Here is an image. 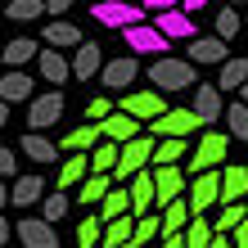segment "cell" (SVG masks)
<instances>
[{"label": "cell", "mask_w": 248, "mask_h": 248, "mask_svg": "<svg viewBox=\"0 0 248 248\" xmlns=\"http://www.w3.org/2000/svg\"><path fill=\"white\" fill-rule=\"evenodd\" d=\"M154 144H158V140L149 136V131L131 136L122 149H118V167L108 171V176H113V185H126L131 176H136V171H144V167H149V163H154Z\"/></svg>", "instance_id": "1"}, {"label": "cell", "mask_w": 248, "mask_h": 248, "mask_svg": "<svg viewBox=\"0 0 248 248\" xmlns=\"http://www.w3.org/2000/svg\"><path fill=\"white\" fill-rule=\"evenodd\" d=\"M226 149H230V136L226 131H208V136H199V144L189 149L185 158V176H199V171H212V167H221L226 163Z\"/></svg>", "instance_id": "2"}, {"label": "cell", "mask_w": 248, "mask_h": 248, "mask_svg": "<svg viewBox=\"0 0 248 248\" xmlns=\"http://www.w3.org/2000/svg\"><path fill=\"white\" fill-rule=\"evenodd\" d=\"M199 113L194 108H167V113H158L154 122H144V131H149L154 140H167V136H176V140H189L199 131Z\"/></svg>", "instance_id": "3"}, {"label": "cell", "mask_w": 248, "mask_h": 248, "mask_svg": "<svg viewBox=\"0 0 248 248\" xmlns=\"http://www.w3.org/2000/svg\"><path fill=\"white\" fill-rule=\"evenodd\" d=\"M149 81H154L163 95H171V91H189V86H194V63H189V59H171V54H163V59L149 68Z\"/></svg>", "instance_id": "4"}, {"label": "cell", "mask_w": 248, "mask_h": 248, "mask_svg": "<svg viewBox=\"0 0 248 248\" xmlns=\"http://www.w3.org/2000/svg\"><path fill=\"white\" fill-rule=\"evenodd\" d=\"M149 171H154V208H158V212H163L167 203L185 199L189 176H185V167H181V163H171V167H149Z\"/></svg>", "instance_id": "5"}, {"label": "cell", "mask_w": 248, "mask_h": 248, "mask_svg": "<svg viewBox=\"0 0 248 248\" xmlns=\"http://www.w3.org/2000/svg\"><path fill=\"white\" fill-rule=\"evenodd\" d=\"M91 18H95L99 27L122 32V27H131V23H144L149 14H144L140 5H122V0H91Z\"/></svg>", "instance_id": "6"}, {"label": "cell", "mask_w": 248, "mask_h": 248, "mask_svg": "<svg viewBox=\"0 0 248 248\" xmlns=\"http://www.w3.org/2000/svg\"><path fill=\"white\" fill-rule=\"evenodd\" d=\"M185 203H189V212H194V217H203L208 208H217V203H221V167L199 171L194 185L185 189Z\"/></svg>", "instance_id": "7"}, {"label": "cell", "mask_w": 248, "mask_h": 248, "mask_svg": "<svg viewBox=\"0 0 248 248\" xmlns=\"http://www.w3.org/2000/svg\"><path fill=\"white\" fill-rule=\"evenodd\" d=\"M59 118H63V91L59 86L32 95V104H27V131H50Z\"/></svg>", "instance_id": "8"}, {"label": "cell", "mask_w": 248, "mask_h": 248, "mask_svg": "<svg viewBox=\"0 0 248 248\" xmlns=\"http://www.w3.org/2000/svg\"><path fill=\"white\" fill-rule=\"evenodd\" d=\"M122 41H126V50H136V54H171V41L158 32L149 18H144V23L122 27Z\"/></svg>", "instance_id": "9"}, {"label": "cell", "mask_w": 248, "mask_h": 248, "mask_svg": "<svg viewBox=\"0 0 248 248\" xmlns=\"http://www.w3.org/2000/svg\"><path fill=\"white\" fill-rule=\"evenodd\" d=\"M149 23L163 32L167 41H194L199 36V23L189 18V14L181 9V5H171V9H158V14H149Z\"/></svg>", "instance_id": "10"}, {"label": "cell", "mask_w": 248, "mask_h": 248, "mask_svg": "<svg viewBox=\"0 0 248 248\" xmlns=\"http://www.w3.org/2000/svg\"><path fill=\"white\" fill-rule=\"evenodd\" d=\"M118 108L131 113V118H140V122H154L158 113H167V99H163V91H122Z\"/></svg>", "instance_id": "11"}, {"label": "cell", "mask_w": 248, "mask_h": 248, "mask_svg": "<svg viewBox=\"0 0 248 248\" xmlns=\"http://www.w3.org/2000/svg\"><path fill=\"white\" fill-rule=\"evenodd\" d=\"M140 77V63L131 59V54H118V59H104L99 68V81H104V91H126L131 81Z\"/></svg>", "instance_id": "12"}, {"label": "cell", "mask_w": 248, "mask_h": 248, "mask_svg": "<svg viewBox=\"0 0 248 248\" xmlns=\"http://www.w3.org/2000/svg\"><path fill=\"white\" fill-rule=\"evenodd\" d=\"M185 54H189V63H208V68H221V63L230 59V46H226L221 36H194Z\"/></svg>", "instance_id": "13"}, {"label": "cell", "mask_w": 248, "mask_h": 248, "mask_svg": "<svg viewBox=\"0 0 248 248\" xmlns=\"http://www.w3.org/2000/svg\"><path fill=\"white\" fill-rule=\"evenodd\" d=\"M18 244L23 248H59V235H54V226L41 221V217H23L18 221Z\"/></svg>", "instance_id": "14"}, {"label": "cell", "mask_w": 248, "mask_h": 248, "mask_svg": "<svg viewBox=\"0 0 248 248\" xmlns=\"http://www.w3.org/2000/svg\"><path fill=\"white\" fill-rule=\"evenodd\" d=\"M140 131H144V122L131 118V113H122V108H113L108 118L99 122V136H104V140H118V144H126L131 136H140Z\"/></svg>", "instance_id": "15"}, {"label": "cell", "mask_w": 248, "mask_h": 248, "mask_svg": "<svg viewBox=\"0 0 248 248\" xmlns=\"http://www.w3.org/2000/svg\"><path fill=\"white\" fill-rule=\"evenodd\" d=\"M99 68H104V50H99L95 41H81V46L72 50V77L91 81V77H99Z\"/></svg>", "instance_id": "16"}, {"label": "cell", "mask_w": 248, "mask_h": 248, "mask_svg": "<svg viewBox=\"0 0 248 248\" xmlns=\"http://www.w3.org/2000/svg\"><path fill=\"white\" fill-rule=\"evenodd\" d=\"M126 194H131V217L154 212V171H149V167L136 171V176L126 181Z\"/></svg>", "instance_id": "17"}, {"label": "cell", "mask_w": 248, "mask_h": 248, "mask_svg": "<svg viewBox=\"0 0 248 248\" xmlns=\"http://www.w3.org/2000/svg\"><path fill=\"white\" fill-rule=\"evenodd\" d=\"M32 91H36V81L27 77L23 68H9L5 77H0V99L14 108V104H23V99H32Z\"/></svg>", "instance_id": "18"}, {"label": "cell", "mask_w": 248, "mask_h": 248, "mask_svg": "<svg viewBox=\"0 0 248 248\" xmlns=\"http://www.w3.org/2000/svg\"><path fill=\"white\" fill-rule=\"evenodd\" d=\"M189 108L199 113V122L203 126H212V122H221V91H217V86H199L194 91V99H189Z\"/></svg>", "instance_id": "19"}, {"label": "cell", "mask_w": 248, "mask_h": 248, "mask_svg": "<svg viewBox=\"0 0 248 248\" xmlns=\"http://www.w3.org/2000/svg\"><path fill=\"white\" fill-rule=\"evenodd\" d=\"M41 36H46V46H54V50H77L81 41H86L81 27H77V23H63V18H50Z\"/></svg>", "instance_id": "20"}, {"label": "cell", "mask_w": 248, "mask_h": 248, "mask_svg": "<svg viewBox=\"0 0 248 248\" xmlns=\"http://www.w3.org/2000/svg\"><path fill=\"white\" fill-rule=\"evenodd\" d=\"M91 176V154H68L59 163V176H54V189H72Z\"/></svg>", "instance_id": "21"}, {"label": "cell", "mask_w": 248, "mask_h": 248, "mask_svg": "<svg viewBox=\"0 0 248 248\" xmlns=\"http://www.w3.org/2000/svg\"><path fill=\"white\" fill-rule=\"evenodd\" d=\"M36 68H41V77H46L50 86H63L68 77H72V59L68 54H59V50H46V54H36Z\"/></svg>", "instance_id": "22"}, {"label": "cell", "mask_w": 248, "mask_h": 248, "mask_svg": "<svg viewBox=\"0 0 248 248\" xmlns=\"http://www.w3.org/2000/svg\"><path fill=\"white\" fill-rule=\"evenodd\" d=\"M18 149L32 158V163H59V144L46 140V131H27V136L18 140Z\"/></svg>", "instance_id": "23"}, {"label": "cell", "mask_w": 248, "mask_h": 248, "mask_svg": "<svg viewBox=\"0 0 248 248\" xmlns=\"http://www.w3.org/2000/svg\"><path fill=\"white\" fill-rule=\"evenodd\" d=\"M36 54H41V46L32 36H14V41L0 46V63H5V68H23L27 59H36Z\"/></svg>", "instance_id": "24"}, {"label": "cell", "mask_w": 248, "mask_h": 248, "mask_svg": "<svg viewBox=\"0 0 248 248\" xmlns=\"http://www.w3.org/2000/svg\"><path fill=\"white\" fill-rule=\"evenodd\" d=\"M239 199H248V167L230 163L221 167V203H239Z\"/></svg>", "instance_id": "25"}, {"label": "cell", "mask_w": 248, "mask_h": 248, "mask_svg": "<svg viewBox=\"0 0 248 248\" xmlns=\"http://www.w3.org/2000/svg\"><path fill=\"white\" fill-rule=\"evenodd\" d=\"M99 140H104V136H99V122H95V126L86 122V126H77V131H68V136L59 140V154H91V149H95Z\"/></svg>", "instance_id": "26"}, {"label": "cell", "mask_w": 248, "mask_h": 248, "mask_svg": "<svg viewBox=\"0 0 248 248\" xmlns=\"http://www.w3.org/2000/svg\"><path fill=\"white\" fill-rule=\"evenodd\" d=\"M108 189H113V176H108V171H91V176L77 185V203H86V208H99Z\"/></svg>", "instance_id": "27"}, {"label": "cell", "mask_w": 248, "mask_h": 248, "mask_svg": "<svg viewBox=\"0 0 248 248\" xmlns=\"http://www.w3.org/2000/svg\"><path fill=\"white\" fill-rule=\"evenodd\" d=\"M41 194H46V181L41 176H14V185H9V203H18V208L41 203Z\"/></svg>", "instance_id": "28"}, {"label": "cell", "mask_w": 248, "mask_h": 248, "mask_svg": "<svg viewBox=\"0 0 248 248\" xmlns=\"http://www.w3.org/2000/svg\"><path fill=\"white\" fill-rule=\"evenodd\" d=\"M126 212H131V194H126V185H113L108 194H104V203L95 208L99 221H113V217H126Z\"/></svg>", "instance_id": "29"}, {"label": "cell", "mask_w": 248, "mask_h": 248, "mask_svg": "<svg viewBox=\"0 0 248 248\" xmlns=\"http://www.w3.org/2000/svg\"><path fill=\"white\" fill-rule=\"evenodd\" d=\"M244 81H248V59H244V54L226 59V63H221V72H217V91H239Z\"/></svg>", "instance_id": "30"}, {"label": "cell", "mask_w": 248, "mask_h": 248, "mask_svg": "<svg viewBox=\"0 0 248 248\" xmlns=\"http://www.w3.org/2000/svg\"><path fill=\"white\" fill-rule=\"evenodd\" d=\"M221 122H226V136L248 140V104H244V99H235V104L221 108Z\"/></svg>", "instance_id": "31"}, {"label": "cell", "mask_w": 248, "mask_h": 248, "mask_svg": "<svg viewBox=\"0 0 248 248\" xmlns=\"http://www.w3.org/2000/svg\"><path fill=\"white\" fill-rule=\"evenodd\" d=\"M185 154H189V140L167 136V140H158V144H154V167H171V163H181Z\"/></svg>", "instance_id": "32"}, {"label": "cell", "mask_w": 248, "mask_h": 248, "mask_svg": "<svg viewBox=\"0 0 248 248\" xmlns=\"http://www.w3.org/2000/svg\"><path fill=\"white\" fill-rule=\"evenodd\" d=\"M158 217H163V235H181V230L189 226V217H194V212H189V203H185V199H176V203H167Z\"/></svg>", "instance_id": "33"}, {"label": "cell", "mask_w": 248, "mask_h": 248, "mask_svg": "<svg viewBox=\"0 0 248 248\" xmlns=\"http://www.w3.org/2000/svg\"><path fill=\"white\" fill-rule=\"evenodd\" d=\"M131 230H136V217H113V221H104V239H99V248H118L131 239Z\"/></svg>", "instance_id": "34"}, {"label": "cell", "mask_w": 248, "mask_h": 248, "mask_svg": "<svg viewBox=\"0 0 248 248\" xmlns=\"http://www.w3.org/2000/svg\"><path fill=\"white\" fill-rule=\"evenodd\" d=\"M154 235H163V217H158V212H144V217H136L131 244H136V248H149V244H154Z\"/></svg>", "instance_id": "35"}, {"label": "cell", "mask_w": 248, "mask_h": 248, "mask_svg": "<svg viewBox=\"0 0 248 248\" xmlns=\"http://www.w3.org/2000/svg\"><path fill=\"white\" fill-rule=\"evenodd\" d=\"M239 27H244V14H239L235 5H221V9H217V32H212V36H221L226 46H230V41L239 36Z\"/></svg>", "instance_id": "36"}, {"label": "cell", "mask_w": 248, "mask_h": 248, "mask_svg": "<svg viewBox=\"0 0 248 248\" xmlns=\"http://www.w3.org/2000/svg\"><path fill=\"white\" fill-rule=\"evenodd\" d=\"M41 14H46V0H9L5 5L9 23H32V18H41Z\"/></svg>", "instance_id": "37"}, {"label": "cell", "mask_w": 248, "mask_h": 248, "mask_svg": "<svg viewBox=\"0 0 248 248\" xmlns=\"http://www.w3.org/2000/svg\"><path fill=\"white\" fill-rule=\"evenodd\" d=\"M244 217H248V208H244V203H221V212L212 217V230H217V235H230V230H235Z\"/></svg>", "instance_id": "38"}, {"label": "cell", "mask_w": 248, "mask_h": 248, "mask_svg": "<svg viewBox=\"0 0 248 248\" xmlns=\"http://www.w3.org/2000/svg\"><path fill=\"white\" fill-rule=\"evenodd\" d=\"M118 149H122L118 140H99L91 149V171H113L118 167Z\"/></svg>", "instance_id": "39"}, {"label": "cell", "mask_w": 248, "mask_h": 248, "mask_svg": "<svg viewBox=\"0 0 248 248\" xmlns=\"http://www.w3.org/2000/svg\"><path fill=\"white\" fill-rule=\"evenodd\" d=\"M68 189H54V194H46V199H41V221H63V212H68Z\"/></svg>", "instance_id": "40"}, {"label": "cell", "mask_w": 248, "mask_h": 248, "mask_svg": "<svg viewBox=\"0 0 248 248\" xmlns=\"http://www.w3.org/2000/svg\"><path fill=\"white\" fill-rule=\"evenodd\" d=\"M181 235H185V248H208V239H212V221L189 217V226L181 230Z\"/></svg>", "instance_id": "41"}, {"label": "cell", "mask_w": 248, "mask_h": 248, "mask_svg": "<svg viewBox=\"0 0 248 248\" xmlns=\"http://www.w3.org/2000/svg\"><path fill=\"white\" fill-rule=\"evenodd\" d=\"M99 239H104V221L91 212V217L77 226V248H99Z\"/></svg>", "instance_id": "42"}, {"label": "cell", "mask_w": 248, "mask_h": 248, "mask_svg": "<svg viewBox=\"0 0 248 248\" xmlns=\"http://www.w3.org/2000/svg\"><path fill=\"white\" fill-rule=\"evenodd\" d=\"M113 108H118V104H113L108 95H95V99H91V108H86V118H91V122H104Z\"/></svg>", "instance_id": "43"}, {"label": "cell", "mask_w": 248, "mask_h": 248, "mask_svg": "<svg viewBox=\"0 0 248 248\" xmlns=\"http://www.w3.org/2000/svg\"><path fill=\"white\" fill-rule=\"evenodd\" d=\"M14 181V176H18V154H14V149H5V144H0V181Z\"/></svg>", "instance_id": "44"}, {"label": "cell", "mask_w": 248, "mask_h": 248, "mask_svg": "<svg viewBox=\"0 0 248 248\" xmlns=\"http://www.w3.org/2000/svg\"><path fill=\"white\" fill-rule=\"evenodd\" d=\"M208 5H212V0H181V9L189 14V18H199V14L208 9Z\"/></svg>", "instance_id": "45"}, {"label": "cell", "mask_w": 248, "mask_h": 248, "mask_svg": "<svg viewBox=\"0 0 248 248\" xmlns=\"http://www.w3.org/2000/svg\"><path fill=\"white\" fill-rule=\"evenodd\" d=\"M144 14H158V9H171V5H181V0H140Z\"/></svg>", "instance_id": "46"}, {"label": "cell", "mask_w": 248, "mask_h": 248, "mask_svg": "<svg viewBox=\"0 0 248 248\" xmlns=\"http://www.w3.org/2000/svg\"><path fill=\"white\" fill-rule=\"evenodd\" d=\"M235 248H248V217L235 226Z\"/></svg>", "instance_id": "47"}, {"label": "cell", "mask_w": 248, "mask_h": 248, "mask_svg": "<svg viewBox=\"0 0 248 248\" xmlns=\"http://www.w3.org/2000/svg\"><path fill=\"white\" fill-rule=\"evenodd\" d=\"M68 5H72V0H46V14L59 18V14H68Z\"/></svg>", "instance_id": "48"}, {"label": "cell", "mask_w": 248, "mask_h": 248, "mask_svg": "<svg viewBox=\"0 0 248 248\" xmlns=\"http://www.w3.org/2000/svg\"><path fill=\"white\" fill-rule=\"evenodd\" d=\"M208 248H230V235H217V230H212V239H208Z\"/></svg>", "instance_id": "49"}, {"label": "cell", "mask_w": 248, "mask_h": 248, "mask_svg": "<svg viewBox=\"0 0 248 248\" xmlns=\"http://www.w3.org/2000/svg\"><path fill=\"white\" fill-rule=\"evenodd\" d=\"M163 248H185V235H163Z\"/></svg>", "instance_id": "50"}, {"label": "cell", "mask_w": 248, "mask_h": 248, "mask_svg": "<svg viewBox=\"0 0 248 248\" xmlns=\"http://www.w3.org/2000/svg\"><path fill=\"white\" fill-rule=\"evenodd\" d=\"M9 235H14V230H9V221H5V217H0V248L9 244Z\"/></svg>", "instance_id": "51"}, {"label": "cell", "mask_w": 248, "mask_h": 248, "mask_svg": "<svg viewBox=\"0 0 248 248\" xmlns=\"http://www.w3.org/2000/svg\"><path fill=\"white\" fill-rule=\"evenodd\" d=\"M5 126H9V104L0 99V131H5Z\"/></svg>", "instance_id": "52"}, {"label": "cell", "mask_w": 248, "mask_h": 248, "mask_svg": "<svg viewBox=\"0 0 248 248\" xmlns=\"http://www.w3.org/2000/svg\"><path fill=\"white\" fill-rule=\"evenodd\" d=\"M5 203H9V189H5V181H0V208H5Z\"/></svg>", "instance_id": "53"}, {"label": "cell", "mask_w": 248, "mask_h": 248, "mask_svg": "<svg viewBox=\"0 0 248 248\" xmlns=\"http://www.w3.org/2000/svg\"><path fill=\"white\" fill-rule=\"evenodd\" d=\"M239 99H244V104H248V81H244V86H239Z\"/></svg>", "instance_id": "54"}, {"label": "cell", "mask_w": 248, "mask_h": 248, "mask_svg": "<svg viewBox=\"0 0 248 248\" xmlns=\"http://www.w3.org/2000/svg\"><path fill=\"white\" fill-rule=\"evenodd\" d=\"M226 5H235V9H244V5H248V0H226Z\"/></svg>", "instance_id": "55"}, {"label": "cell", "mask_w": 248, "mask_h": 248, "mask_svg": "<svg viewBox=\"0 0 248 248\" xmlns=\"http://www.w3.org/2000/svg\"><path fill=\"white\" fill-rule=\"evenodd\" d=\"M118 248H136V244H131V239H126V244H118Z\"/></svg>", "instance_id": "56"}, {"label": "cell", "mask_w": 248, "mask_h": 248, "mask_svg": "<svg viewBox=\"0 0 248 248\" xmlns=\"http://www.w3.org/2000/svg\"><path fill=\"white\" fill-rule=\"evenodd\" d=\"M122 5H140V0H122Z\"/></svg>", "instance_id": "57"}, {"label": "cell", "mask_w": 248, "mask_h": 248, "mask_svg": "<svg viewBox=\"0 0 248 248\" xmlns=\"http://www.w3.org/2000/svg\"><path fill=\"white\" fill-rule=\"evenodd\" d=\"M244 9H248V5H244ZM244 23H248V14H244Z\"/></svg>", "instance_id": "58"}, {"label": "cell", "mask_w": 248, "mask_h": 248, "mask_svg": "<svg viewBox=\"0 0 248 248\" xmlns=\"http://www.w3.org/2000/svg\"><path fill=\"white\" fill-rule=\"evenodd\" d=\"M0 46H5V41H0Z\"/></svg>", "instance_id": "59"}]
</instances>
